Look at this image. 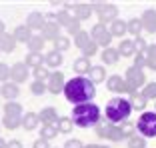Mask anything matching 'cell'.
I'll return each mask as SVG.
<instances>
[{
    "label": "cell",
    "instance_id": "c3c4849f",
    "mask_svg": "<svg viewBox=\"0 0 156 148\" xmlns=\"http://www.w3.org/2000/svg\"><path fill=\"white\" fill-rule=\"evenodd\" d=\"M64 148H84V144L78 138H72V140H68V142L64 144Z\"/></svg>",
    "mask_w": 156,
    "mask_h": 148
},
{
    "label": "cell",
    "instance_id": "11a10c76",
    "mask_svg": "<svg viewBox=\"0 0 156 148\" xmlns=\"http://www.w3.org/2000/svg\"><path fill=\"white\" fill-rule=\"evenodd\" d=\"M0 52H2V48H0Z\"/></svg>",
    "mask_w": 156,
    "mask_h": 148
},
{
    "label": "cell",
    "instance_id": "9c48e42d",
    "mask_svg": "<svg viewBox=\"0 0 156 148\" xmlns=\"http://www.w3.org/2000/svg\"><path fill=\"white\" fill-rule=\"evenodd\" d=\"M46 88L52 94H60V90H64V76H62V72H52L48 76V80H46Z\"/></svg>",
    "mask_w": 156,
    "mask_h": 148
},
{
    "label": "cell",
    "instance_id": "681fc988",
    "mask_svg": "<svg viewBox=\"0 0 156 148\" xmlns=\"http://www.w3.org/2000/svg\"><path fill=\"white\" fill-rule=\"evenodd\" d=\"M32 148H50V144H48V140H44V138H38L36 142H34V146Z\"/></svg>",
    "mask_w": 156,
    "mask_h": 148
},
{
    "label": "cell",
    "instance_id": "b9f144b4",
    "mask_svg": "<svg viewBox=\"0 0 156 148\" xmlns=\"http://www.w3.org/2000/svg\"><path fill=\"white\" fill-rule=\"evenodd\" d=\"M66 30H68V34H74V36H76V34L80 32V20H78L76 16H74L72 22H70L68 26H66Z\"/></svg>",
    "mask_w": 156,
    "mask_h": 148
},
{
    "label": "cell",
    "instance_id": "4dcf8cb0",
    "mask_svg": "<svg viewBox=\"0 0 156 148\" xmlns=\"http://www.w3.org/2000/svg\"><path fill=\"white\" fill-rule=\"evenodd\" d=\"M92 14V6L90 4H76V18L78 20H86Z\"/></svg>",
    "mask_w": 156,
    "mask_h": 148
},
{
    "label": "cell",
    "instance_id": "f546056e",
    "mask_svg": "<svg viewBox=\"0 0 156 148\" xmlns=\"http://www.w3.org/2000/svg\"><path fill=\"white\" fill-rule=\"evenodd\" d=\"M44 36H30V40L26 42L28 48H30V52H40L42 46H44Z\"/></svg>",
    "mask_w": 156,
    "mask_h": 148
},
{
    "label": "cell",
    "instance_id": "ac0fdd59",
    "mask_svg": "<svg viewBox=\"0 0 156 148\" xmlns=\"http://www.w3.org/2000/svg\"><path fill=\"white\" fill-rule=\"evenodd\" d=\"M38 118H40V122H44V124H56L58 122V114H56L54 108H44V110L38 114Z\"/></svg>",
    "mask_w": 156,
    "mask_h": 148
},
{
    "label": "cell",
    "instance_id": "277c9868",
    "mask_svg": "<svg viewBox=\"0 0 156 148\" xmlns=\"http://www.w3.org/2000/svg\"><path fill=\"white\" fill-rule=\"evenodd\" d=\"M136 128L144 138H154L156 136V112H142L136 122Z\"/></svg>",
    "mask_w": 156,
    "mask_h": 148
},
{
    "label": "cell",
    "instance_id": "ab89813d",
    "mask_svg": "<svg viewBox=\"0 0 156 148\" xmlns=\"http://www.w3.org/2000/svg\"><path fill=\"white\" fill-rule=\"evenodd\" d=\"M56 16H58V24H62V26H68V24L72 22V18H74V16H70V14L66 12V10H62V12H58Z\"/></svg>",
    "mask_w": 156,
    "mask_h": 148
},
{
    "label": "cell",
    "instance_id": "4fadbf2b",
    "mask_svg": "<svg viewBox=\"0 0 156 148\" xmlns=\"http://www.w3.org/2000/svg\"><path fill=\"white\" fill-rule=\"evenodd\" d=\"M62 60H64L62 52H58V50H50L48 54L44 56V66H48V68H58V66L62 64Z\"/></svg>",
    "mask_w": 156,
    "mask_h": 148
},
{
    "label": "cell",
    "instance_id": "ee69618b",
    "mask_svg": "<svg viewBox=\"0 0 156 148\" xmlns=\"http://www.w3.org/2000/svg\"><path fill=\"white\" fill-rule=\"evenodd\" d=\"M132 42H134V48H136L138 52H146V50H148V44H146V42H144V38L136 36V38H134Z\"/></svg>",
    "mask_w": 156,
    "mask_h": 148
},
{
    "label": "cell",
    "instance_id": "f907efd6",
    "mask_svg": "<svg viewBox=\"0 0 156 148\" xmlns=\"http://www.w3.org/2000/svg\"><path fill=\"white\" fill-rule=\"evenodd\" d=\"M6 148H22V144L18 140H10V142H6Z\"/></svg>",
    "mask_w": 156,
    "mask_h": 148
},
{
    "label": "cell",
    "instance_id": "6da1fadb",
    "mask_svg": "<svg viewBox=\"0 0 156 148\" xmlns=\"http://www.w3.org/2000/svg\"><path fill=\"white\" fill-rule=\"evenodd\" d=\"M64 96L68 102L72 104H86V102H92V98L96 96V88L84 76H74L72 80L64 84Z\"/></svg>",
    "mask_w": 156,
    "mask_h": 148
},
{
    "label": "cell",
    "instance_id": "ba28073f",
    "mask_svg": "<svg viewBox=\"0 0 156 148\" xmlns=\"http://www.w3.org/2000/svg\"><path fill=\"white\" fill-rule=\"evenodd\" d=\"M94 6H96V12H98V16H100L102 24H106V20H108V22H114L116 16H118V8L112 6V4H94Z\"/></svg>",
    "mask_w": 156,
    "mask_h": 148
},
{
    "label": "cell",
    "instance_id": "83f0119b",
    "mask_svg": "<svg viewBox=\"0 0 156 148\" xmlns=\"http://www.w3.org/2000/svg\"><path fill=\"white\" fill-rule=\"evenodd\" d=\"M72 118H58V122H56V128H58V132H62V134H70L72 132Z\"/></svg>",
    "mask_w": 156,
    "mask_h": 148
},
{
    "label": "cell",
    "instance_id": "9a60e30c",
    "mask_svg": "<svg viewBox=\"0 0 156 148\" xmlns=\"http://www.w3.org/2000/svg\"><path fill=\"white\" fill-rule=\"evenodd\" d=\"M140 22H142V28H146L148 32H156V10H146Z\"/></svg>",
    "mask_w": 156,
    "mask_h": 148
},
{
    "label": "cell",
    "instance_id": "74e56055",
    "mask_svg": "<svg viewBox=\"0 0 156 148\" xmlns=\"http://www.w3.org/2000/svg\"><path fill=\"white\" fill-rule=\"evenodd\" d=\"M54 44H56V48H54V50H58V52H64V50H68V46H70V40H68L66 36H60L58 40L54 42Z\"/></svg>",
    "mask_w": 156,
    "mask_h": 148
},
{
    "label": "cell",
    "instance_id": "d6a6232c",
    "mask_svg": "<svg viewBox=\"0 0 156 148\" xmlns=\"http://www.w3.org/2000/svg\"><path fill=\"white\" fill-rule=\"evenodd\" d=\"M126 30H128L130 34H134V38L140 34V30H142V22L138 18H132V20H128V24H126Z\"/></svg>",
    "mask_w": 156,
    "mask_h": 148
},
{
    "label": "cell",
    "instance_id": "2e32d148",
    "mask_svg": "<svg viewBox=\"0 0 156 148\" xmlns=\"http://www.w3.org/2000/svg\"><path fill=\"white\" fill-rule=\"evenodd\" d=\"M26 26H28V30H42V28H44V16H42L40 12L28 14Z\"/></svg>",
    "mask_w": 156,
    "mask_h": 148
},
{
    "label": "cell",
    "instance_id": "cb8c5ba5",
    "mask_svg": "<svg viewBox=\"0 0 156 148\" xmlns=\"http://www.w3.org/2000/svg\"><path fill=\"white\" fill-rule=\"evenodd\" d=\"M24 64H26V66H32V68H38V66L44 64V56H42L40 52H30V54L26 56Z\"/></svg>",
    "mask_w": 156,
    "mask_h": 148
},
{
    "label": "cell",
    "instance_id": "4316f807",
    "mask_svg": "<svg viewBox=\"0 0 156 148\" xmlns=\"http://www.w3.org/2000/svg\"><path fill=\"white\" fill-rule=\"evenodd\" d=\"M12 36H14V40H18V42H28L30 40V30H28V26H16Z\"/></svg>",
    "mask_w": 156,
    "mask_h": 148
},
{
    "label": "cell",
    "instance_id": "816d5d0a",
    "mask_svg": "<svg viewBox=\"0 0 156 148\" xmlns=\"http://www.w3.org/2000/svg\"><path fill=\"white\" fill-rule=\"evenodd\" d=\"M84 148H106V146H102V144H88V146H84Z\"/></svg>",
    "mask_w": 156,
    "mask_h": 148
},
{
    "label": "cell",
    "instance_id": "8fae6325",
    "mask_svg": "<svg viewBox=\"0 0 156 148\" xmlns=\"http://www.w3.org/2000/svg\"><path fill=\"white\" fill-rule=\"evenodd\" d=\"M108 90H112V92H130V88H128V84H126V80L122 78V76H118V74H114V76H110L108 78Z\"/></svg>",
    "mask_w": 156,
    "mask_h": 148
},
{
    "label": "cell",
    "instance_id": "7dc6e473",
    "mask_svg": "<svg viewBox=\"0 0 156 148\" xmlns=\"http://www.w3.org/2000/svg\"><path fill=\"white\" fill-rule=\"evenodd\" d=\"M96 46H98L96 42H92V40H90V44H88V46L82 50V52H84V56H86V58H88V56H92L94 52H96Z\"/></svg>",
    "mask_w": 156,
    "mask_h": 148
},
{
    "label": "cell",
    "instance_id": "60d3db41",
    "mask_svg": "<svg viewBox=\"0 0 156 148\" xmlns=\"http://www.w3.org/2000/svg\"><path fill=\"white\" fill-rule=\"evenodd\" d=\"M134 66H136V68L146 66V52H136V54H134Z\"/></svg>",
    "mask_w": 156,
    "mask_h": 148
},
{
    "label": "cell",
    "instance_id": "7c38bea8",
    "mask_svg": "<svg viewBox=\"0 0 156 148\" xmlns=\"http://www.w3.org/2000/svg\"><path fill=\"white\" fill-rule=\"evenodd\" d=\"M0 94L8 102H14V98L20 94V88H18V84H14V82H4L0 86Z\"/></svg>",
    "mask_w": 156,
    "mask_h": 148
},
{
    "label": "cell",
    "instance_id": "9f6ffc18",
    "mask_svg": "<svg viewBox=\"0 0 156 148\" xmlns=\"http://www.w3.org/2000/svg\"><path fill=\"white\" fill-rule=\"evenodd\" d=\"M154 112H156V110H154Z\"/></svg>",
    "mask_w": 156,
    "mask_h": 148
},
{
    "label": "cell",
    "instance_id": "e575fe53",
    "mask_svg": "<svg viewBox=\"0 0 156 148\" xmlns=\"http://www.w3.org/2000/svg\"><path fill=\"white\" fill-rule=\"evenodd\" d=\"M88 44H90V34H88V32H84V30H80V32L76 34V46L84 50V48H86Z\"/></svg>",
    "mask_w": 156,
    "mask_h": 148
},
{
    "label": "cell",
    "instance_id": "5b68a950",
    "mask_svg": "<svg viewBox=\"0 0 156 148\" xmlns=\"http://www.w3.org/2000/svg\"><path fill=\"white\" fill-rule=\"evenodd\" d=\"M126 84H128L130 88V94H136V88L144 86V82H146V76H144L142 68H136V66H130L128 70H126Z\"/></svg>",
    "mask_w": 156,
    "mask_h": 148
},
{
    "label": "cell",
    "instance_id": "5bb4252c",
    "mask_svg": "<svg viewBox=\"0 0 156 148\" xmlns=\"http://www.w3.org/2000/svg\"><path fill=\"white\" fill-rule=\"evenodd\" d=\"M4 116L6 118H12V120H22V106L16 104V102H8L4 106Z\"/></svg>",
    "mask_w": 156,
    "mask_h": 148
},
{
    "label": "cell",
    "instance_id": "8d00e7d4",
    "mask_svg": "<svg viewBox=\"0 0 156 148\" xmlns=\"http://www.w3.org/2000/svg\"><path fill=\"white\" fill-rule=\"evenodd\" d=\"M34 78L36 80H40V82H44V80H48V76H50V74H48V70H46V66H38V68H34Z\"/></svg>",
    "mask_w": 156,
    "mask_h": 148
},
{
    "label": "cell",
    "instance_id": "f6af8a7d",
    "mask_svg": "<svg viewBox=\"0 0 156 148\" xmlns=\"http://www.w3.org/2000/svg\"><path fill=\"white\" fill-rule=\"evenodd\" d=\"M44 90H46L44 82H40V80H34V82H32V92L36 94V96H38V94H44Z\"/></svg>",
    "mask_w": 156,
    "mask_h": 148
},
{
    "label": "cell",
    "instance_id": "7402d4cb",
    "mask_svg": "<svg viewBox=\"0 0 156 148\" xmlns=\"http://www.w3.org/2000/svg\"><path fill=\"white\" fill-rule=\"evenodd\" d=\"M38 122H40V118H38V114H34V112H28V114L22 116V126L26 130H34L38 126Z\"/></svg>",
    "mask_w": 156,
    "mask_h": 148
},
{
    "label": "cell",
    "instance_id": "d6986e66",
    "mask_svg": "<svg viewBox=\"0 0 156 148\" xmlns=\"http://www.w3.org/2000/svg\"><path fill=\"white\" fill-rule=\"evenodd\" d=\"M108 32H110L112 36H124L128 30H126V24H124V20H118V18H116L114 22L108 24Z\"/></svg>",
    "mask_w": 156,
    "mask_h": 148
},
{
    "label": "cell",
    "instance_id": "7a4b0ae2",
    "mask_svg": "<svg viewBox=\"0 0 156 148\" xmlns=\"http://www.w3.org/2000/svg\"><path fill=\"white\" fill-rule=\"evenodd\" d=\"M72 122L80 128H90V126H96L100 122V108L92 102L86 104H78L72 108Z\"/></svg>",
    "mask_w": 156,
    "mask_h": 148
},
{
    "label": "cell",
    "instance_id": "bcb514c9",
    "mask_svg": "<svg viewBox=\"0 0 156 148\" xmlns=\"http://www.w3.org/2000/svg\"><path fill=\"white\" fill-rule=\"evenodd\" d=\"M120 132H122V136H130V138H132L134 126L130 124V122H122V126H120Z\"/></svg>",
    "mask_w": 156,
    "mask_h": 148
},
{
    "label": "cell",
    "instance_id": "d590c367",
    "mask_svg": "<svg viewBox=\"0 0 156 148\" xmlns=\"http://www.w3.org/2000/svg\"><path fill=\"white\" fill-rule=\"evenodd\" d=\"M128 148H146V138L144 136H132L128 140Z\"/></svg>",
    "mask_w": 156,
    "mask_h": 148
},
{
    "label": "cell",
    "instance_id": "f5cc1de1",
    "mask_svg": "<svg viewBox=\"0 0 156 148\" xmlns=\"http://www.w3.org/2000/svg\"><path fill=\"white\" fill-rule=\"evenodd\" d=\"M2 34H4V22L0 20V36H2Z\"/></svg>",
    "mask_w": 156,
    "mask_h": 148
},
{
    "label": "cell",
    "instance_id": "836d02e7",
    "mask_svg": "<svg viewBox=\"0 0 156 148\" xmlns=\"http://www.w3.org/2000/svg\"><path fill=\"white\" fill-rule=\"evenodd\" d=\"M146 66L156 70V44L154 46H148V50H146Z\"/></svg>",
    "mask_w": 156,
    "mask_h": 148
},
{
    "label": "cell",
    "instance_id": "484cf974",
    "mask_svg": "<svg viewBox=\"0 0 156 148\" xmlns=\"http://www.w3.org/2000/svg\"><path fill=\"white\" fill-rule=\"evenodd\" d=\"M118 54L122 56H134L136 54V48H134V42L132 40H122L118 46Z\"/></svg>",
    "mask_w": 156,
    "mask_h": 148
},
{
    "label": "cell",
    "instance_id": "30bf717a",
    "mask_svg": "<svg viewBox=\"0 0 156 148\" xmlns=\"http://www.w3.org/2000/svg\"><path fill=\"white\" fill-rule=\"evenodd\" d=\"M10 76H12V82L14 84H20L28 78V66L24 62H18V64H14L10 68Z\"/></svg>",
    "mask_w": 156,
    "mask_h": 148
},
{
    "label": "cell",
    "instance_id": "7bdbcfd3",
    "mask_svg": "<svg viewBox=\"0 0 156 148\" xmlns=\"http://www.w3.org/2000/svg\"><path fill=\"white\" fill-rule=\"evenodd\" d=\"M8 78H10V66L4 64V62H0V80L8 82Z\"/></svg>",
    "mask_w": 156,
    "mask_h": 148
},
{
    "label": "cell",
    "instance_id": "f35d334b",
    "mask_svg": "<svg viewBox=\"0 0 156 148\" xmlns=\"http://www.w3.org/2000/svg\"><path fill=\"white\" fill-rule=\"evenodd\" d=\"M142 96L146 98V100H150V98H156V82H150V84H146V88H144Z\"/></svg>",
    "mask_w": 156,
    "mask_h": 148
},
{
    "label": "cell",
    "instance_id": "f1b7e54d",
    "mask_svg": "<svg viewBox=\"0 0 156 148\" xmlns=\"http://www.w3.org/2000/svg\"><path fill=\"white\" fill-rule=\"evenodd\" d=\"M54 136H58V128H56V124H44V126H42L40 138L50 140V138H54Z\"/></svg>",
    "mask_w": 156,
    "mask_h": 148
},
{
    "label": "cell",
    "instance_id": "52a82bcc",
    "mask_svg": "<svg viewBox=\"0 0 156 148\" xmlns=\"http://www.w3.org/2000/svg\"><path fill=\"white\" fill-rule=\"evenodd\" d=\"M92 40H96V44L108 48V44H110V40H112V34L108 32V26L102 24V22L96 24V26L92 28Z\"/></svg>",
    "mask_w": 156,
    "mask_h": 148
},
{
    "label": "cell",
    "instance_id": "ffe728a7",
    "mask_svg": "<svg viewBox=\"0 0 156 148\" xmlns=\"http://www.w3.org/2000/svg\"><path fill=\"white\" fill-rule=\"evenodd\" d=\"M118 58H120V54H118V50H114V48L108 46V48L102 50V62H104V64H116Z\"/></svg>",
    "mask_w": 156,
    "mask_h": 148
},
{
    "label": "cell",
    "instance_id": "44dd1931",
    "mask_svg": "<svg viewBox=\"0 0 156 148\" xmlns=\"http://www.w3.org/2000/svg\"><path fill=\"white\" fill-rule=\"evenodd\" d=\"M14 46H16V40H14L12 34H2L0 36V48H2V52H12Z\"/></svg>",
    "mask_w": 156,
    "mask_h": 148
},
{
    "label": "cell",
    "instance_id": "e0dca14e",
    "mask_svg": "<svg viewBox=\"0 0 156 148\" xmlns=\"http://www.w3.org/2000/svg\"><path fill=\"white\" fill-rule=\"evenodd\" d=\"M58 26H60L58 22H46L44 20V28H42V30H44V40H54V42L58 40L60 38Z\"/></svg>",
    "mask_w": 156,
    "mask_h": 148
},
{
    "label": "cell",
    "instance_id": "8992f818",
    "mask_svg": "<svg viewBox=\"0 0 156 148\" xmlns=\"http://www.w3.org/2000/svg\"><path fill=\"white\" fill-rule=\"evenodd\" d=\"M96 134L100 136V138H108V140H114V142L122 140V132H120V128H116V126L110 124L108 120H104V122L100 120L96 124Z\"/></svg>",
    "mask_w": 156,
    "mask_h": 148
},
{
    "label": "cell",
    "instance_id": "3957f363",
    "mask_svg": "<svg viewBox=\"0 0 156 148\" xmlns=\"http://www.w3.org/2000/svg\"><path fill=\"white\" fill-rule=\"evenodd\" d=\"M130 114H132V106H130V100H126V98H112L106 104V120L110 124L128 122Z\"/></svg>",
    "mask_w": 156,
    "mask_h": 148
},
{
    "label": "cell",
    "instance_id": "d4e9b609",
    "mask_svg": "<svg viewBox=\"0 0 156 148\" xmlns=\"http://www.w3.org/2000/svg\"><path fill=\"white\" fill-rule=\"evenodd\" d=\"M90 62H88V58L86 56H80L78 60H74V72H78V74H86V72H90Z\"/></svg>",
    "mask_w": 156,
    "mask_h": 148
},
{
    "label": "cell",
    "instance_id": "603a6c76",
    "mask_svg": "<svg viewBox=\"0 0 156 148\" xmlns=\"http://www.w3.org/2000/svg\"><path fill=\"white\" fill-rule=\"evenodd\" d=\"M104 78H106V74H104V68H102V66H92L90 72H88V80H90L92 84L102 82Z\"/></svg>",
    "mask_w": 156,
    "mask_h": 148
},
{
    "label": "cell",
    "instance_id": "1f68e13d",
    "mask_svg": "<svg viewBox=\"0 0 156 148\" xmlns=\"http://www.w3.org/2000/svg\"><path fill=\"white\" fill-rule=\"evenodd\" d=\"M130 106L132 108H136V110H142L144 106H146V98L142 96V94H132V96H130Z\"/></svg>",
    "mask_w": 156,
    "mask_h": 148
},
{
    "label": "cell",
    "instance_id": "db71d44e",
    "mask_svg": "<svg viewBox=\"0 0 156 148\" xmlns=\"http://www.w3.org/2000/svg\"><path fill=\"white\" fill-rule=\"evenodd\" d=\"M0 148H6V142H4L2 138H0Z\"/></svg>",
    "mask_w": 156,
    "mask_h": 148
}]
</instances>
